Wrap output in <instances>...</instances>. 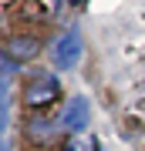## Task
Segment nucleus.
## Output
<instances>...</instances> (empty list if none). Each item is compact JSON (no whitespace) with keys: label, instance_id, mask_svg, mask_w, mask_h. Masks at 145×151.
Returning a JSON list of instances; mask_svg holds the SVG:
<instances>
[{"label":"nucleus","instance_id":"f257e3e1","mask_svg":"<svg viewBox=\"0 0 145 151\" xmlns=\"http://www.w3.org/2000/svg\"><path fill=\"white\" fill-rule=\"evenodd\" d=\"M58 94H61V84H58V77H51V74H37V77H31L24 87V108H31V111H41V108H47V104L58 101Z\"/></svg>","mask_w":145,"mask_h":151},{"label":"nucleus","instance_id":"f03ea898","mask_svg":"<svg viewBox=\"0 0 145 151\" xmlns=\"http://www.w3.org/2000/svg\"><path fill=\"white\" fill-rule=\"evenodd\" d=\"M78 54H81V37H78V30L71 27L64 30L58 40H54V47H51V57H54V67H74L78 64Z\"/></svg>","mask_w":145,"mask_h":151},{"label":"nucleus","instance_id":"7ed1b4c3","mask_svg":"<svg viewBox=\"0 0 145 151\" xmlns=\"http://www.w3.org/2000/svg\"><path fill=\"white\" fill-rule=\"evenodd\" d=\"M4 54L10 57V60H31V57L41 54V40L31 37V34H14V37L7 40Z\"/></svg>","mask_w":145,"mask_h":151},{"label":"nucleus","instance_id":"20e7f679","mask_svg":"<svg viewBox=\"0 0 145 151\" xmlns=\"http://www.w3.org/2000/svg\"><path fill=\"white\" fill-rule=\"evenodd\" d=\"M88 118H91V111H88V101H85V97H74V101L64 108L61 128H64V131H71V134H81V131L88 128Z\"/></svg>","mask_w":145,"mask_h":151},{"label":"nucleus","instance_id":"39448f33","mask_svg":"<svg viewBox=\"0 0 145 151\" xmlns=\"http://www.w3.org/2000/svg\"><path fill=\"white\" fill-rule=\"evenodd\" d=\"M27 131H31V138H34V141H51L54 124H51L47 118H34L31 124H27Z\"/></svg>","mask_w":145,"mask_h":151},{"label":"nucleus","instance_id":"423d86ee","mask_svg":"<svg viewBox=\"0 0 145 151\" xmlns=\"http://www.w3.org/2000/svg\"><path fill=\"white\" fill-rule=\"evenodd\" d=\"M7 121V81H0V128Z\"/></svg>","mask_w":145,"mask_h":151},{"label":"nucleus","instance_id":"0eeeda50","mask_svg":"<svg viewBox=\"0 0 145 151\" xmlns=\"http://www.w3.org/2000/svg\"><path fill=\"white\" fill-rule=\"evenodd\" d=\"M0 151H7V141H0Z\"/></svg>","mask_w":145,"mask_h":151}]
</instances>
